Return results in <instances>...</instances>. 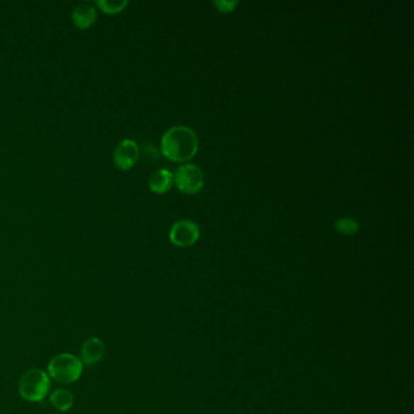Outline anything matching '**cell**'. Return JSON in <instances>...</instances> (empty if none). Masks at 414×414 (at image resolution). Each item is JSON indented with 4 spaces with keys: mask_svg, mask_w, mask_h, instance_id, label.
Here are the masks:
<instances>
[{
    "mask_svg": "<svg viewBox=\"0 0 414 414\" xmlns=\"http://www.w3.org/2000/svg\"><path fill=\"white\" fill-rule=\"evenodd\" d=\"M161 148L163 156L170 161H190L198 151V136L186 125H175L162 136Z\"/></svg>",
    "mask_w": 414,
    "mask_h": 414,
    "instance_id": "6da1fadb",
    "label": "cell"
},
{
    "mask_svg": "<svg viewBox=\"0 0 414 414\" xmlns=\"http://www.w3.org/2000/svg\"><path fill=\"white\" fill-rule=\"evenodd\" d=\"M81 359L72 354H60L50 359L47 364V376L60 384H72L83 373Z\"/></svg>",
    "mask_w": 414,
    "mask_h": 414,
    "instance_id": "7a4b0ae2",
    "label": "cell"
},
{
    "mask_svg": "<svg viewBox=\"0 0 414 414\" xmlns=\"http://www.w3.org/2000/svg\"><path fill=\"white\" fill-rule=\"evenodd\" d=\"M50 390V378L47 372L33 368L22 374L18 381V393L26 401L40 402L47 398Z\"/></svg>",
    "mask_w": 414,
    "mask_h": 414,
    "instance_id": "3957f363",
    "label": "cell"
},
{
    "mask_svg": "<svg viewBox=\"0 0 414 414\" xmlns=\"http://www.w3.org/2000/svg\"><path fill=\"white\" fill-rule=\"evenodd\" d=\"M174 181L179 190L187 194L195 195L204 186V174L202 169L196 164L180 165L175 174Z\"/></svg>",
    "mask_w": 414,
    "mask_h": 414,
    "instance_id": "277c9868",
    "label": "cell"
},
{
    "mask_svg": "<svg viewBox=\"0 0 414 414\" xmlns=\"http://www.w3.org/2000/svg\"><path fill=\"white\" fill-rule=\"evenodd\" d=\"M113 163L118 169L129 170L140 158V147L133 139H124L114 147Z\"/></svg>",
    "mask_w": 414,
    "mask_h": 414,
    "instance_id": "5b68a950",
    "label": "cell"
},
{
    "mask_svg": "<svg viewBox=\"0 0 414 414\" xmlns=\"http://www.w3.org/2000/svg\"><path fill=\"white\" fill-rule=\"evenodd\" d=\"M199 238L198 225L191 220H179L172 226L169 240L174 245L189 247L195 245Z\"/></svg>",
    "mask_w": 414,
    "mask_h": 414,
    "instance_id": "8992f818",
    "label": "cell"
},
{
    "mask_svg": "<svg viewBox=\"0 0 414 414\" xmlns=\"http://www.w3.org/2000/svg\"><path fill=\"white\" fill-rule=\"evenodd\" d=\"M106 347L105 344L101 339L96 338V337H91V338L86 339L81 349V361L82 364L85 366H95L99 364L103 356H105Z\"/></svg>",
    "mask_w": 414,
    "mask_h": 414,
    "instance_id": "52a82bcc",
    "label": "cell"
},
{
    "mask_svg": "<svg viewBox=\"0 0 414 414\" xmlns=\"http://www.w3.org/2000/svg\"><path fill=\"white\" fill-rule=\"evenodd\" d=\"M98 10L89 3H82L73 9L72 21L79 30H86L96 22Z\"/></svg>",
    "mask_w": 414,
    "mask_h": 414,
    "instance_id": "ba28073f",
    "label": "cell"
},
{
    "mask_svg": "<svg viewBox=\"0 0 414 414\" xmlns=\"http://www.w3.org/2000/svg\"><path fill=\"white\" fill-rule=\"evenodd\" d=\"M174 175L170 173L169 170L161 168L153 172L150 178H148V187L150 190L162 195L170 190V187L173 185Z\"/></svg>",
    "mask_w": 414,
    "mask_h": 414,
    "instance_id": "9c48e42d",
    "label": "cell"
},
{
    "mask_svg": "<svg viewBox=\"0 0 414 414\" xmlns=\"http://www.w3.org/2000/svg\"><path fill=\"white\" fill-rule=\"evenodd\" d=\"M50 403L60 412H67L71 410L74 403V398L72 393L65 389H57L51 393Z\"/></svg>",
    "mask_w": 414,
    "mask_h": 414,
    "instance_id": "30bf717a",
    "label": "cell"
},
{
    "mask_svg": "<svg viewBox=\"0 0 414 414\" xmlns=\"http://www.w3.org/2000/svg\"><path fill=\"white\" fill-rule=\"evenodd\" d=\"M95 4L102 13L113 15V13H121L127 8L129 1L128 0H96Z\"/></svg>",
    "mask_w": 414,
    "mask_h": 414,
    "instance_id": "8fae6325",
    "label": "cell"
},
{
    "mask_svg": "<svg viewBox=\"0 0 414 414\" xmlns=\"http://www.w3.org/2000/svg\"><path fill=\"white\" fill-rule=\"evenodd\" d=\"M334 228L342 235H355L359 230V221L352 218H342L337 220Z\"/></svg>",
    "mask_w": 414,
    "mask_h": 414,
    "instance_id": "7c38bea8",
    "label": "cell"
},
{
    "mask_svg": "<svg viewBox=\"0 0 414 414\" xmlns=\"http://www.w3.org/2000/svg\"><path fill=\"white\" fill-rule=\"evenodd\" d=\"M240 4L237 0H216L214 1V5H216V9L221 11V13H231L235 9L237 8V5Z\"/></svg>",
    "mask_w": 414,
    "mask_h": 414,
    "instance_id": "4fadbf2b",
    "label": "cell"
}]
</instances>
